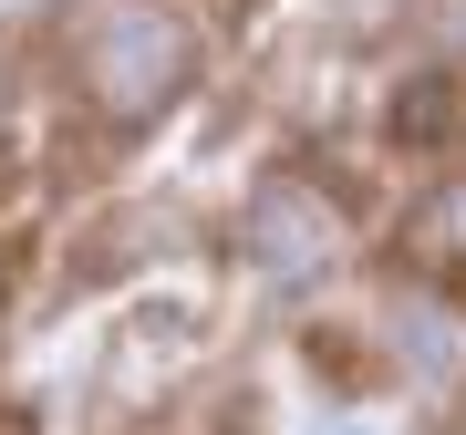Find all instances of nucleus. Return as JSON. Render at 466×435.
<instances>
[{
    "label": "nucleus",
    "mask_w": 466,
    "mask_h": 435,
    "mask_svg": "<svg viewBox=\"0 0 466 435\" xmlns=\"http://www.w3.org/2000/svg\"><path fill=\"white\" fill-rule=\"evenodd\" d=\"M84 84L115 125H146L167 115L177 84H187V21L156 11V0H115V11H94L84 32Z\"/></svg>",
    "instance_id": "nucleus-1"
},
{
    "label": "nucleus",
    "mask_w": 466,
    "mask_h": 435,
    "mask_svg": "<svg viewBox=\"0 0 466 435\" xmlns=\"http://www.w3.org/2000/svg\"><path fill=\"white\" fill-rule=\"evenodd\" d=\"M238 238H249V259L280 290H300V280H321V269L342 259V207L321 197L311 177H269L249 197V218H238Z\"/></svg>",
    "instance_id": "nucleus-2"
},
{
    "label": "nucleus",
    "mask_w": 466,
    "mask_h": 435,
    "mask_svg": "<svg viewBox=\"0 0 466 435\" xmlns=\"http://www.w3.org/2000/svg\"><path fill=\"white\" fill-rule=\"evenodd\" d=\"M311 435H342V425H311Z\"/></svg>",
    "instance_id": "nucleus-4"
},
{
    "label": "nucleus",
    "mask_w": 466,
    "mask_h": 435,
    "mask_svg": "<svg viewBox=\"0 0 466 435\" xmlns=\"http://www.w3.org/2000/svg\"><path fill=\"white\" fill-rule=\"evenodd\" d=\"M415 249H425V259H466V177H446V187L415 207Z\"/></svg>",
    "instance_id": "nucleus-3"
}]
</instances>
